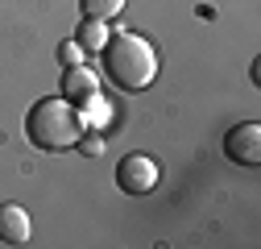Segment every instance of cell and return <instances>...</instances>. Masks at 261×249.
I'll return each instance as SVG.
<instances>
[{
    "label": "cell",
    "mask_w": 261,
    "mask_h": 249,
    "mask_svg": "<svg viewBox=\"0 0 261 249\" xmlns=\"http://www.w3.org/2000/svg\"><path fill=\"white\" fill-rule=\"evenodd\" d=\"M83 104H87V112H79V116H83V129H87V124H104V120L112 116V104L100 100V91H95V96H87Z\"/></svg>",
    "instance_id": "obj_9"
},
{
    "label": "cell",
    "mask_w": 261,
    "mask_h": 249,
    "mask_svg": "<svg viewBox=\"0 0 261 249\" xmlns=\"http://www.w3.org/2000/svg\"><path fill=\"white\" fill-rule=\"evenodd\" d=\"M79 9H83V17H100V21H112V17L124 9V0H79Z\"/></svg>",
    "instance_id": "obj_8"
},
{
    "label": "cell",
    "mask_w": 261,
    "mask_h": 249,
    "mask_svg": "<svg viewBox=\"0 0 261 249\" xmlns=\"http://www.w3.org/2000/svg\"><path fill=\"white\" fill-rule=\"evenodd\" d=\"M116 183L124 195H145L158 187V162L145 158V154H128V158L116 166Z\"/></svg>",
    "instance_id": "obj_3"
},
{
    "label": "cell",
    "mask_w": 261,
    "mask_h": 249,
    "mask_svg": "<svg viewBox=\"0 0 261 249\" xmlns=\"http://www.w3.org/2000/svg\"><path fill=\"white\" fill-rule=\"evenodd\" d=\"M224 150H228V158H232V162H241V166H257V162H261V124L249 120V124L228 129Z\"/></svg>",
    "instance_id": "obj_4"
},
{
    "label": "cell",
    "mask_w": 261,
    "mask_h": 249,
    "mask_svg": "<svg viewBox=\"0 0 261 249\" xmlns=\"http://www.w3.org/2000/svg\"><path fill=\"white\" fill-rule=\"evenodd\" d=\"M108 38H112V34H108V21H100V17H83V25L75 29V42H79L83 50H104Z\"/></svg>",
    "instance_id": "obj_7"
},
{
    "label": "cell",
    "mask_w": 261,
    "mask_h": 249,
    "mask_svg": "<svg viewBox=\"0 0 261 249\" xmlns=\"http://www.w3.org/2000/svg\"><path fill=\"white\" fill-rule=\"evenodd\" d=\"M62 91H67L71 104H83L87 96L100 91V75L87 71V67H67V75H62Z\"/></svg>",
    "instance_id": "obj_6"
},
{
    "label": "cell",
    "mask_w": 261,
    "mask_h": 249,
    "mask_svg": "<svg viewBox=\"0 0 261 249\" xmlns=\"http://www.w3.org/2000/svg\"><path fill=\"white\" fill-rule=\"evenodd\" d=\"M25 133L42 150H75V141L83 137V116L67 96L62 100H38L25 112Z\"/></svg>",
    "instance_id": "obj_2"
},
{
    "label": "cell",
    "mask_w": 261,
    "mask_h": 249,
    "mask_svg": "<svg viewBox=\"0 0 261 249\" xmlns=\"http://www.w3.org/2000/svg\"><path fill=\"white\" fill-rule=\"evenodd\" d=\"M75 145H79L83 154H104V145H108V141H100V137H79Z\"/></svg>",
    "instance_id": "obj_11"
},
{
    "label": "cell",
    "mask_w": 261,
    "mask_h": 249,
    "mask_svg": "<svg viewBox=\"0 0 261 249\" xmlns=\"http://www.w3.org/2000/svg\"><path fill=\"white\" fill-rule=\"evenodd\" d=\"M104 71L116 87L124 91H141L153 83L158 75V50L141 38V34H112L104 42Z\"/></svg>",
    "instance_id": "obj_1"
},
{
    "label": "cell",
    "mask_w": 261,
    "mask_h": 249,
    "mask_svg": "<svg viewBox=\"0 0 261 249\" xmlns=\"http://www.w3.org/2000/svg\"><path fill=\"white\" fill-rule=\"evenodd\" d=\"M58 58H62V67H79V62H83V46L75 38H67V42L58 46Z\"/></svg>",
    "instance_id": "obj_10"
},
{
    "label": "cell",
    "mask_w": 261,
    "mask_h": 249,
    "mask_svg": "<svg viewBox=\"0 0 261 249\" xmlns=\"http://www.w3.org/2000/svg\"><path fill=\"white\" fill-rule=\"evenodd\" d=\"M29 233H34V220L21 204H0V241L9 245H25Z\"/></svg>",
    "instance_id": "obj_5"
}]
</instances>
